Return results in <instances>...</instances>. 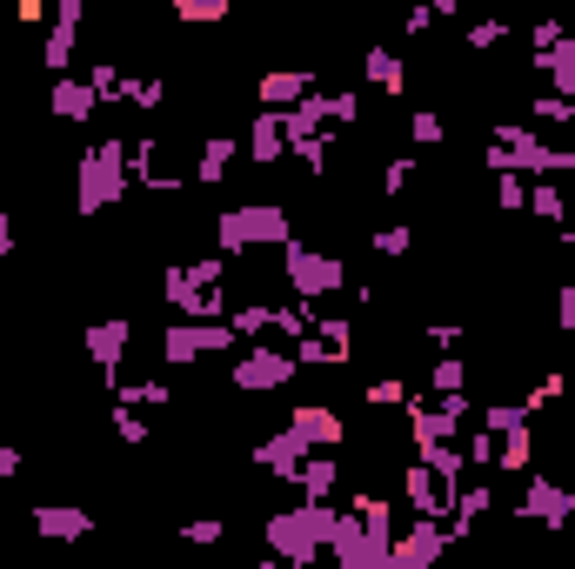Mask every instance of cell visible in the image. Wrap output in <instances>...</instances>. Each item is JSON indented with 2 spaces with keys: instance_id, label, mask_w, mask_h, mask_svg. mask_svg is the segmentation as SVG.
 <instances>
[{
  "instance_id": "obj_1",
  "label": "cell",
  "mask_w": 575,
  "mask_h": 569,
  "mask_svg": "<svg viewBox=\"0 0 575 569\" xmlns=\"http://www.w3.org/2000/svg\"><path fill=\"white\" fill-rule=\"evenodd\" d=\"M128 195V141H95L74 168V215H101Z\"/></svg>"
},
{
  "instance_id": "obj_2",
  "label": "cell",
  "mask_w": 575,
  "mask_h": 569,
  "mask_svg": "<svg viewBox=\"0 0 575 569\" xmlns=\"http://www.w3.org/2000/svg\"><path fill=\"white\" fill-rule=\"evenodd\" d=\"M214 234H221L228 255L281 249V241H288V208H281V201H241V208H228V215L214 221Z\"/></svg>"
},
{
  "instance_id": "obj_3",
  "label": "cell",
  "mask_w": 575,
  "mask_h": 569,
  "mask_svg": "<svg viewBox=\"0 0 575 569\" xmlns=\"http://www.w3.org/2000/svg\"><path fill=\"white\" fill-rule=\"evenodd\" d=\"M288 282H295L301 302H314V295H328V288H342V262L301 249V241H288Z\"/></svg>"
},
{
  "instance_id": "obj_4",
  "label": "cell",
  "mask_w": 575,
  "mask_h": 569,
  "mask_svg": "<svg viewBox=\"0 0 575 569\" xmlns=\"http://www.w3.org/2000/svg\"><path fill=\"white\" fill-rule=\"evenodd\" d=\"M295 375V362L281 349H248V355H234V389H281Z\"/></svg>"
},
{
  "instance_id": "obj_5",
  "label": "cell",
  "mask_w": 575,
  "mask_h": 569,
  "mask_svg": "<svg viewBox=\"0 0 575 569\" xmlns=\"http://www.w3.org/2000/svg\"><path fill=\"white\" fill-rule=\"evenodd\" d=\"M228 342H234V329H201V315H188L181 329H168L161 349H168V362H201L208 349H228Z\"/></svg>"
},
{
  "instance_id": "obj_6",
  "label": "cell",
  "mask_w": 575,
  "mask_h": 569,
  "mask_svg": "<svg viewBox=\"0 0 575 569\" xmlns=\"http://www.w3.org/2000/svg\"><path fill=\"white\" fill-rule=\"evenodd\" d=\"M95 101H101V95H95V80H74V74L54 80V114H60V121H88Z\"/></svg>"
},
{
  "instance_id": "obj_7",
  "label": "cell",
  "mask_w": 575,
  "mask_h": 569,
  "mask_svg": "<svg viewBox=\"0 0 575 569\" xmlns=\"http://www.w3.org/2000/svg\"><path fill=\"white\" fill-rule=\"evenodd\" d=\"M128 342H134V329H128V321H95V329H88V355H95L101 369H114Z\"/></svg>"
},
{
  "instance_id": "obj_8",
  "label": "cell",
  "mask_w": 575,
  "mask_h": 569,
  "mask_svg": "<svg viewBox=\"0 0 575 569\" xmlns=\"http://www.w3.org/2000/svg\"><path fill=\"white\" fill-rule=\"evenodd\" d=\"M281 147H288V121H281V108H268L255 121V134H248V154L255 161H281Z\"/></svg>"
},
{
  "instance_id": "obj_9",
  "label": "cell",
  "mask_w": 575,
  "mask_h": 569,
  "mask_svg": "<svg viewBox=\"0 0 575 569\" xmlns=\"http://www.w3.org/2000/svg\"><path fill=\"white\" fill-rule=\"evenodd\" d=\"M301 442H342V416H328L321 409V402H314V409H295V423H288Z\"/></svg>"
},
{
  "instance_id": "obj_10",
  "label": "cell",
  "mask_w": 575,
  "mask_h": 569,
  "mask_svg": "<svg viewBox=\"0 0 575 569\" xmlns=\"http://www.w3.org/2000/svg\"><path fill=\"white\" fill-rule=\"evenodd\" d=\"M368 80H375L382 95H401V88H408V67H401L388 47H368Z\"/></svg>"
},
{
  "instance_id": "obj_11",
  "label": "cell",
  "mask_w": 575,
  "mask_h": 569,
  "mask_svg": "<svg viewBox=\"0 0 575 569\" xmlns=\"http://www.w3.org/2000/svg\"><path fill=\"white\" fill-rule=\"evenodd\" d=\"M301 95H308V74H301V67H295V74H268V80H262V101H268V108H295Z\"/></svg>"
},
{
  "instance_id": "obj_12",
  "label": "cell",
  "mask_w": 575,
  "mask_h": 569,
  "mask_svg": "<svg viewBox=\"0 0 575 569\" xmlns=\"http://www.w3.org/2000/svg\"><path fill=\"white\" fill-rule=\"evenodd\" d=\"M228 161H234V141H208V147H201V161H195V182H201V188H214V182L228 175Z\"/></svg>"
},
{
  "instance_id": "obj_13",
  "label": "cell",
  "mask_w": 575,
  "mask_h": 569,
  "mask_svg": "<svg viewBox=\"0 0 575 569\" xmlns=\"http://www.w3.org/2000/svg\"><path fill=\"white\" fill-rule=\"evenodd\" d=\"M234 8V0H175V14L188 21V28H208V21H221Z\"/></svg>"
},
{
  "instance_id": "obj_14",
  "label": "cell",
  "mask_w": 575,
  "mask_h": 569,
  "mask_svg": "<svg viewBox=\"0 0 575 569\" xmlns=\"http://www.w3.org/2000/svg\"><path fill=\"white\" fill-rule=\"evenodd\" d=\"M41 529L47 536H67V529L80 536V529H88V516H80V510H41Z\"/></svg>"
},
{
  "instance_id": "obj_15",
  "label": "cell",
  "mask_w": 575,
  "mask_h": 569,
  "mask_svg": "<svg viewBox=\"0 0 575 569\" xmlns=\"http://www.w3.org/2000/svg\"><path fill=\"white\" fill-rule=\"evenodd\" d=\"M314 101H321V114H328V121H355V114H362V108H355V95H314Z\"/></svg>"
},
{
  "instance_id": "obj_16",
  "label": "cell",
  "mask_w": 575,
  "mask_h": 569,
  "mask_svg": "<svg viewBox=\"0 0 575 569\" xmlns=\"http://www.w3.org/2000/svg\"><path fill=\"white\" fill-rule=\"evenodd\" d=\"M408 134H416L422 147H435V141H442L449 128H442V114H416V121H408Z\"/></svg>"
},
{
  "instance_id": "obj_17",
  "label": "cell",
  "mask_w": 575,
  "mask_h": 569,
  "mask_svg": "<svg viewBox=\"0 0 575 569\" xmlns=\"http://www.w3.org/2000/svg\"><path fill=\"white\" fill-rule=\"evenodd\" d=\"M529 208H535L542 221H562V195H555V188H535V195H529Z\"/></svg>"
},
{
  "instance_id": "obj_18",
  "label": "cell",
  "mask_w": 575,
  "mask_h": 569,
  "mask_svg": "<svg viewBox=\"0 0 575 569\" xmlns=\"http://www.w3.org/2000/svg\"><path fill=\"white\" fill-rule=\"evenodd\" d=\"M408 182H416V161H388V175H382V188L395 195V188H408Z\"/></svg>"
},
{
  "instance_id": "obj_19",
  "label": "cell",
  "mask_w": 575,
  "mask_h": 569,
  "mask_svg": "<svg viewBox=\"0 0 575 569\" xmlns=\"http://www.w3.org/2000/svg\"><path fill=\"white\" fill-rule=\"evenodd\" d=\"M375 249H382V255H408V228H382Z\"/></svg>"
},
{
  "instance_id": "obj_20",
  "label": "cell",
  "mask_w": 575,
  "mask_h": 569,
  "mask_svg": "<svg viewBox=\"0 0 575 569\" xmlns=\"http://www.w3.org/2000/svg\"><path fill=\"white\" fill-rule=\"evenodd\" d=\"M496 41H502V21H475L468 28V47H496Z\"/></svg>"
},
{
  "instance_id": "obj_21",
  "label": "cell",
  "mask_w": 575,
  "mask_h": 569,
  "mask_svg": "<svg viewBox=\"0 0 575 569\" xmlns=\"http://www.w3.org/2000/svg\"><path fill=\"white\" fill-rule=\"evenodd\" d=\"M435 389H462V362H442L435 369Z\"/></svg>"
},
{
  "instance_id": "obj_22",
  "label": "cell",
  "mask_w": 575,
  "mask_h": 569,
  "mask_svg": "<svg viewBox=\"0 0 575 569\" xmlns=\"http://www.w3.org/2000/svg\"><path fill=\"white\" fill-rule=\"evenodd\" d=\"M401 395H408L401 382H375V389H368V402H401Z\"/></svg>"
},
{
  "instance_id": "obj_23",
  "label": "cell",
  "mask_w": 575,
  "mask_h": 569,
  "mask_svg": "<svg viewBox=\"0 0 575 569\" xmlns=\"http://www.w3.org/2000/svg\"><path fill=\"white\" fill-rule=\"evenodd\" d=\"M14 469H21V456H14L8 442H0V475H14Z\"/></svg>"
},
{
  "instance_id": "obj_24",
  "label": "cell",
  "mask_w": 575,
  "mask_h": 569,
  "mask_svg": "<svg viewBox=\"0 0 575 569\" xmlns=\"http://www.w3.org/2000/svg\"><path fill=\"white\" fill-rule=\"evenodd\" d=\"M8 249H14V221H8V215H0V255H8Z\"/></svg>"
},
{
  "instance_id": "obj_25",
  "label": "cell",
  "mask_w": 575,
  "mask_h": 569,
  "mask_svg": "<svg viewBox=\"0 0 575 569\" xmlns=\"http://www.w3.org/2000/svg\"><path fill=\"white\" fill-rule=\"evenodd\" d=\"M455 8H462V0H435V14H455Z\"/></svg>"
},
{
  "instance_id": "obj_26",
  "label": "cell",
  "mask_w": 575,
  "mask_h": 569,
  "mask_svg": "<svg viewBox=\"0 0 575 569\" xmlns=\"http://www.w3.org/2000/svg\"><path fill=\"white\" fill-rule=\"evenodd\" d=\"M568 249H575V228H568Z\"/></svg>"
}]
</instances>
